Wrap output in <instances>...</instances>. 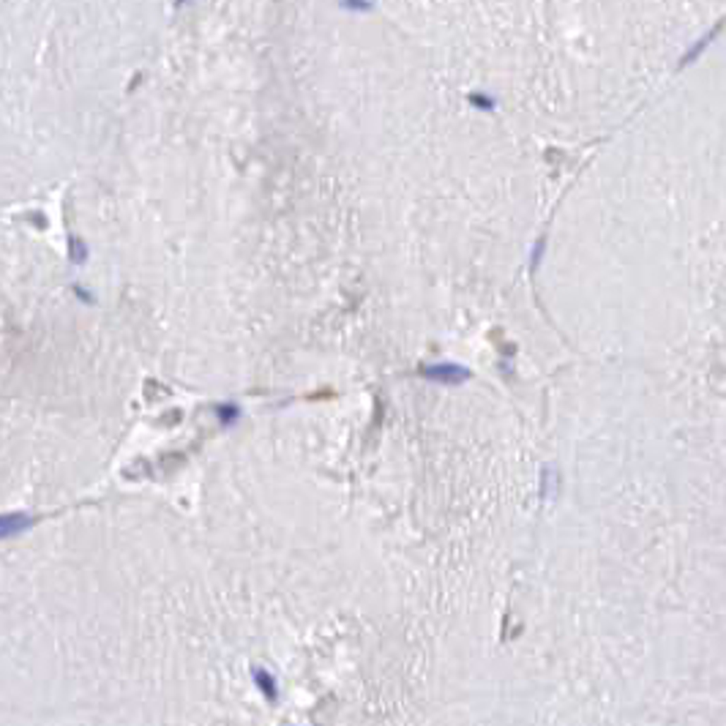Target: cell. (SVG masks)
Segmentation results:
<instances>
[{
    "label": "cell",
    "mask_w": 726,
    "mask_h": 726,
    "mask_svg": "<svg viewBox=\"0 0 726 726\" xmlns=\"http://www.w3.org/2000/svg\"><path fill=\"white\" fill-rule=\"evenodd\" d=\"M251 677H254V685L262 691V696L268 699V702H276L279 699V683H276V677L265 672V669H254L251 672Z\"/></svg>",
    "instance_id": "cell-3"
},
{
    "label": "cell",
    "mask_w": 726,
    "mask_h": 726,
    "mask_svg": "<svg viewBox=\"0 0 726 726\" xmlns=\"http://www.w3.org/2000/svg\"><path fill=\"white\" fill-rule=\"evenodd\" d=\"M33 524H36V516H30V514H25V511L3 514V516H0V536H3V538H14V536L28 533Z\"/></svg>",
    "instance_id": "cell-2"
},
{
    "label": "cell",
    "mask_w": 726,
    "mask_h": 726,
    "mask_svg": "<svg viewBox=\"0 0 726 726\" xmlns=\"http://www.w3.org/2000/svg\"><path fill=\"white\" fill-rule=\"evenodd\" d=\"M715 36H718V28H713V30H710V33H707L705 39H699V42L694 44V47H691V49H688V52H685V58H683V61H680V66H688V63H694V61H696V58H699V55H702V52H705V49H707V44L713 42V39H715Z\"/></svg>",
    "instance_id": "cell-5"
},
{
    "label": "cell",
    "mask_w": 726,
    "mask_h": 726,
    "mask_svg": "<svg viewBox=\"0 0 726 726\" xmlns=\"http://www.w3.org/2000/svg\"><path fill=\"white\" fill-rule=\"evenodd\" d=\"M421 377L440 385H461L470 380V369L459 363H429V366H421Z\"/></svg>",
    "instance_id": "cell-1"
},
{
    "label": "cell",
    "mask_w": 726,
    "mask_h": 726,
    "mask_svg": "<svg viewBox=\"0 0 726 726\" xmlns=\"http://www.w3.org/2000/svg\"><path fill=\"white\" fill-rule=\"evenodd\" d=\"M68 260H71L74 265H85V260H87V246H85V241L68 238Z\"/></svg>",
    "instance_id": "cell-6"
},
{
    "label": "cell",
    "mask_w": 726,
    "mask_h": 726,
    "mask_svg": "<svg viewBox=\"0 0 726 726\" xmlns=\"http://www.w3.org/2000/svg\"><path fill=\"white\" fill-rule=\"evenodd\" d=\"M543 241H538L536 246H533V254H530V270H538V265H540V257H543Z\"/></svg>",
    "instance_id": "cell-7"
},
{
    "label": "cell",
    "mask_w": 726,
    "mask_h": 726,
    "mask_svg": "<svg viewBox=\"0 0 726 726\" xmlns=\"http://www.w3.org/2000/svg\"><path fill=\"white\" fill-rule=\"evenodd\" d=\"M74 292H77V298H80V301H85L87 306H93V303H96V298L90 295V290H85V287H80V284H74Z\"/></svg>",
    "instance_id": "cell-8"
},
{
    "label": "cell",
    "mask_w": 726,
    "mask_h": 726,
    "mask_svg": "<svg viewBox=\"0 0 726 726\" xmlns=\"http://www.w3.org/2000/svg\"><path fill=\"white\" fill-rule=\"evenodd\" d=\"M216 418H219L222 426H232L241 418V407L232 404V401H222V404H216Z\"/></svg>",
    "instance_id": "cell-4"
}]
</instances>
